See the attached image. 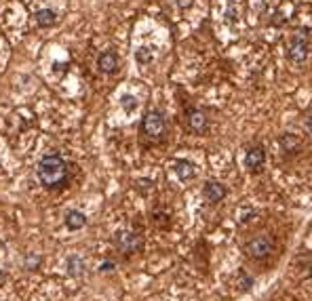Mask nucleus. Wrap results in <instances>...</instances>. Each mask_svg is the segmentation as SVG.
Here are the masks:
<instances>
[{"label":"nucleus","mask_w":312,"mask_h":301,"mask_svg":"<svg viewBox=\"0 0 312 301\" xmlns=\"http://www.w3.org/2000/svg\"><path fill=\"white\" fill-rule=\"evenodd\" d=\"M68 164L59 154H46L38 162V179L49 189H64L68 184Z\"/></svg>","instance_id":"obj_1"},{"label":"nucleus","mask_w":312,"mask_h":301,"mask_svg":"<svg viewBox=\"0 0 312 301\" xmlns=\"http://www.w3.org/2000/svg\"><path fill=\"white\" fill-rule=\"evenodd\" d=\"M165 116H162L158 110H152V112H148L144 116V122H142V131L146 133L150 139H160L165 135Z\"/></svg>","instance_id":"obj_2"},{"label":"nucleus","mask_w":312,"mask_h":301,"mask_svg":"<svg viewBox=\"0 0 312 301\" xmlns=\"http://www.w3.org/2000/svg\"><path fill=\"white\" fill-rule=\"evenodd\" d=\"M114 244H116V249H118L120 253L131 255V253L142 251L144 240H142V236L135 234V232H118L114 236Z\"/></svg>","instance_id":"obj_3"},{"label":"nucleus","mask_w":312,"mask_h":301,"mask_svg":"<svg viewBox=\"0 0 312 301\" xmlns=\"http://www.w3.org/2000/svg\"><path fill=\"white\" fill-rule=\"evenodd\" d=\"M272 251H274V247H272L270 238H266V236H255L253 240L247 242V253L253 259H266L270 257Z\"/></svg>","instance_id":"obj_4"},{"label":"nucleus","mask_w":312,"mask_h":301,"mask_svg":"<svg viewBox=\"0 0 312 301\" xmlns=\"http://www.w3.org/2000/svg\"><path fill=\"white\" fill-rule=\"evenodd\" d=\"M264 162H266V152H264V148H260V146L251 148L245 156V166L249 171H260L264 166Z\"/></svg>","instance_id":"obj_5"},{"label":"nucleus","mask_w":312,"mask_h":301,"mask_svg":"<svg viewBox=\"0 0 312 301\" xmlns=\"http://www.w3.org/2000/svg\"><path fill=\"white\" fill-rule=\"evenodd\" d=\"M226 186H222L220 181H207L205 188H202V196L207 198L209 202H220L226 198Z\"/></svg>","instance_id":"obj_6"},{"label":"nucleus","mask_w":312,"mask_h":301,"mask_svg":"<svg viewBox=\"0 0 312 301\" xmlns=\"http://www.w3.org/2000/svg\"><path fill=\"white\" fill-rule=\"evenodd\" d=\"M306 57H308V42L302 36H295V40L289 46V59L293 63H302Z\"/></svg>","instance_id":"obj_7"},{"label":"nucleus","mask_w":312,"mask_h":301,"mask_svg":"<svg viewBox=\"0 0 312 301\" xmlns=\"http://www.w3.org/2000/svg\"><path fill=\"white\" fill-rule=\"evenodd\" d=\"M97 66L104 74H114L116 70H118V55H116L114 51H106L99 55L97 59Z\"/></svg>","instance_id":"obj_8"},{"label":"nucleus","mask_w":312,"mask_h":301,"mask_svg":"<svg viewBox=\"0 0 312 301\" xmlns=\"http://www.w3.org/2000/svg\"><path fill=\"white\" fill-rule=\"evenodd\" d=\"M188 126L192 133H205L207 131V116L200 110H190L188 112Z\"/></svg>","instance_id":"obj_9"},{"label":"nucleus","mask_w":312,"mask_h":301,"mask_svg":"<svg viewBox=\"0 0 312 301\" xmlns=\"http://www.w3.org/2000/svg\"><path fill=\"white\" fill-rule=\"evenodd\" d=\"M175 173L182 181H190V179L196 177V166H194L192 162H188V160H177L175 162Z\"/></svg>","instance_id":"obj_10"},{"label":"nucleus","mask_w":312,"mask_h":301,"mask_svg":"<svg viewBox=\"0 0 312 301\" xmlns=\"http://www.w3.org/2000/svg\"><path fill=\"white\" fill-rule=\"evenodd\" d=\"M66 226H68V229H72V232L82 229L87 226V217H84V213H80V211H68L66 213Z\"/></svg>","instance_id":"obj_11"},{"label":"nucleus","mask_w":312,"mask_h":301,"mask_svg":"<svg viewBox=\"0 0 312 301\" xmlns=\"http://www.w3.org/2000/svg\"><path fill=\"white\" fill-rule=\"evenodd\" d=\"M34 19H36V23L40 28H51V26H55V23H57V13L51 11V9H40V11H36Z\"/></svg>","instance_id":"obj_12"},{"label":"nucleus","mask_w":312,"mask_h":301,"mask_svg":"<svg viewBox=\"0 0 312 301\" xmlns=\"http://www.w3.org/2000/svg\"><path fill=\"white\" fill-rule=\"evenodd\" d=\"M82 272H84V261L78 255H72L68 259V274L74 276V278H80Z\"/></svg>","instance_id":"obj_13"},{"label":"nucleus","mask_w":312,"mask_h":301,"mask_svg":"<svg viewBox=\"0 0 312 301\" xmlns=\"http://www.w3.org/2000/svg\"><path fill=\"white\" fill-rule=\"evenodd\" d=\"M40 263H42V257H40V255H36V253H28L23 267H26V270H30V272H34V270H38V267H40Z\"/></svg>","instance_id":"obj_14"},{"label":"nucleus","mask_w":312,"mask_h":301,"mask_svg":"<svg viewBox=\"0 0 312 301\" xmlns=\"http://www.w3.org/2000/svg\"><path fill=\"white\" fill-rule=\"evenodd\" d=\"M280 146H283L285 152H293V150L300 146V139L295 135H289V133H287V135L280 137Z\"/></svg>","instance_id":"obj_15"},{"label":"nucleus","mask_w":312,"mask_h":301,"mask_svg":"<svg viewBox=\"0 0 312 301\" xmlns=\"http://www.w3.org/2000/svg\"><path fill=\"white\" fill-rule=\"evenodd\" d=\"M152 49L150 46H139V49L135 51V59H137V63H150L152 61Z\"/></svg>","instance_id":"obj_16"},{"label":"nucleus","mask_w":312,"mask_h":301,"mask_svg":"<svg viewBox=\"0 0 312 301\" xmlns=\"http://www.w3.org/2000/svg\"><path fill=\"white\" fill-rule=\"evenodd\" d=\"M120 104H122V108L127 110V112H133V110L137 108V99L133 97V95H122Z\"/></svg>","instance_id":"obj_17"},{"label":"nucleus","mask_w":312,"mask_h":301,"mask_svg":"<svg viewBox=\"0 0 312 301\" xmlns=\"http://www.w3.org/2000/svg\"><path fill=\"white\" fill-rule=\"evenodd\" d=\"M179 9H190V6L194 4V0H175Z\"/></svg>","instance_id":"obj_18"},{"label":"nucleus","mask_w":312,"mask_h":301,"mask_svg":"<svg viewBox=\"0 0 312 301\" xmlns=\"http://www.w3.org/2000/svg\"><path fill=\"white\" fill-rule=\"evenodd\" d=\"M112 267H114V263H110V261H106V263H101L99 270H101V272H110Z\"/></svg>","instance_id":"obj_19"},{"label":"nucleus","mask_w":312,"mask_h":301,"mask_svg":"<svg viewBox=\"0 0 312 301\" xmlns=\"http://www.w3.org/2000/svg\"><path fill=\"white\" fill-rule=\"evenodd\" d=\"M4 282H6V272H4V270H0V287H2Z\"/></svg>","instance_id":"obj_20"},{"label":"nucleus","mask_w":312,"mask_h":301,"mask_svg":"<svg viewBox=\"0 0 312 301\" xmlns=\"http://www.w3.org/2000/svg\"><path fill=\"white\" fill-rule=\"evenodd\" d=\"M306 126H308V131H310V133H312V116H310V118H308V122H306Z\"/></svg>","instance_id":"obj_21"},{"label":"nucleus","mask_w":312,"mask_h":301,"mask_svg":"<svg viewBox=\"0 0 312 301\" xmlns=\"http://www.w3.org/2000/svg\"><path fill=\"white\" fill-rule=\"evenodd\" d=\"M308 276H310V278H312V265H310V272H308Z\"/></svg>","instance_id":"obj_22"}]
</instances>
